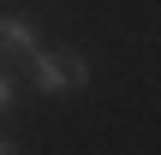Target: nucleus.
I'll return each mask as SVG.
<instances>
[{
    "label": "nucleus",
    "mask_w": 161,
    "mask_h": 155,
    "mask_svg": "<svg viewBox=\"0 0 161 155\" xmlns=\"http://www.w3.org/2000/svg\"><path fill=\"white\" fill-rule=\"evenodd\" d=\"M12 149H18V143H6V137H0V155H12Z\"/></svg>",
    "instance_id": "nucleus-4"
},
{
    "label": "nucleus",
    "mask_w": 161,
    "mask_h": 155,
    "mask_svg": "<svg viewBox=\"0 0 161 155\" xmlns=\"http://www.w3.org/2000/svg\"><path fill=\"white\" fill-rule=\"evenodd\" d=\"M30 60H36V84H42L48 96H72V90L90 84V66H84V54H72V48H36Z\"/></svg>",
    "instance_id": "nucleus-1"
},
{
    "label": "nucleus",
    "mask_w": 161,
    "mask_h": 155,
    "mask_svg": "<svg viewBox=\"0 0 161 155\" xmlns=\"http://www.w3.org/2000/svg\"><path fill=\"white\" fill-rule=\"evenodd\" d=\"M0 48L36 54V48H42V36H36V24H30V18H12V12H6V18H0Z\"/></svg>",
    "instance_id": "nucleus-2"
},
{
    "label": "nucleus",
    "mask_w": 161,
    "mask_h": 155,
    "mask_svg": "<svg viewBox=\"0 0 161 155\" xmlns=\"http://www.w3.org/2000/svg\"><path fill=\"white\" fill-rule=\"evenodd\" d=\"M12 108V78H0V113Z\"/></svg>",
    "instance_id": "nucleus-3"
}]
</instances>
